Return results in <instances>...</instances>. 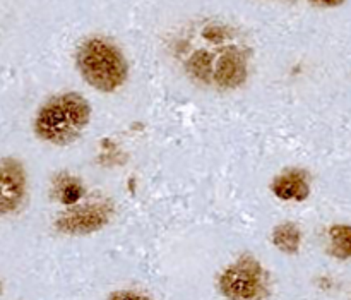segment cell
Instances as JSON below:
<instances>
[{"label": "cell", "instance_id": "7c38bea8", "mask_svg": "<svg viewBox=\"0 0 351 300\" xmlns=\"http://www.w3.org/2000/svg\"><path fill=\"white\" fill-rule=\"evenodd\" d=\"M311 3H314V5H319V7H338L341 5L345 0H308Z\"/></svg>", "mask_w": 351, "mask_h": 300}, {"label": "cell", "instance_id": "7a4b0ae2", "mask_svg": "<svg viewBox=\"0 0 351 300\" xmlns=\"http://www.w3.org/2000/svg\"><path fill=\"white\" fill-rule=\"evenodd\" d=\"M75 67L91 88L113 93L122 88L129 76L123 51L106 38L93 36L82 41L75 51Z\"/></svg>", "mask_w": 351, "mask_h": 300}, {"label": "cell", "instance_id": "8fae6325", "mask_svg": "<svg viewBox=\"0 0 351 300\" xmlns=\"http://www.w3.org/2000/svg\"><path fill=\"white\" fill-rule=\"evenodd\" d=\"M106 300H151V299L146 297V295L136 294V292L120 290V292H113V294H110Z\"/></svg>", "mask_w": 351, "mask_h": 300}, {"label": "cell", "instance_id": "6da1fadb", "mask_svg": "<svg viewBox=\"0 0 351 300\" xmlns=\"http://www.w3.org/2000/svg\"><path fill=\"white\" fill-rule=\"evenodd\" d=\"M91 119V105L79 93H62L48 100L34 117V134L45 143L65 146L81 136Z\"/></svg>", "mask_w": 351, "mask_h": 300}, {"label": "cell", "instance_id": "9c48e42d", "mask_svg": "<svg viewBox=\"0 0 351 300\" xmlns=\"http://www.w3.org/2000/svg\"><path fill=\"white\" fill-rule=\"evenodd\" d=\"M329 251L338 259H351V227L332 225L329 229Z\"/></svg>", "mask_w": 351, "mask_h": 300}, {"label": "cell", "instance_id": "30bf717a", "mask_svg": "<svg viewBox=\"0 0 351 300\" xmlns=\"http://www.w3.org/2000/svg\"><path fill=\"white\" fill-rule=\"evenodd\" d=\"M79 192H81L79 185L74 184V182H71V184H67L64 189H62V201L67 203V205H72V203L79 199Z\"/></svg>", "mask_w": 351, "mask_h": 300}, {"label": "cell", "instance_id": "277c9868", "mask_svg": "<svg viewBox=\"0 0 351 300\" xmlns=\"http://www.w3.org/2000/svg\"><path fill=\"white\" fill-rule=\"evenodd\" d=\"M113 208L108 203H89L72 206L55 220V230L64 235H89L99 232L110 223Z\"/></svg>", "mask_w": 351, "mask_h": 300}, {"label": "cell", "instance_id": "8992f818", "mask_svg": "<svg viewBox=\"0 0 351 300\" xmlns=\"http://www.w3.org/2000/svg\"><path fill=\"white\" fill-rule=\"evenodd\" d=\"M271 191L283 201H305L311 194L307 174L304 170L290 168L274 178L271 184Z\"/></svg>", "mask_w": 351, "mask_h": 300}, {"label": "cell", "instance_id": "3957f363", "mask_svg": "<svg viewBox=\"0 0 351 300\" xmlns=\"http://www.w3.org/2000/svg\"><path fill=\"white\" fill-rule=\"evenodd\" d=\"M219 292L228 300H266L269 295L267 275L252 256L230 264L218 280Z\"/></svg>", "mask_w": 351, "mask_h": 300}, {"label": "cell", "instance_id": "ba28073f", "mask_svg": "<svg viewBox=\"0 0 351 300\" xmlns=\"http://www.w3.org/2000/svg\"><path fill=\"white\" fill-rule=\"evenodd\" d=\"M273 244L285 254H297L302 244V232L295 223H281L273 232Z\"/></svg>", "mask_w": 351, "mask_h": 300}, {"label": "cell", "instance_id": "5b68a950", "mask_svg": "<svg viewBox=\"0 0 351 300\" xmlns=\"http://www.w3.org/2000/svg\"><path fill=\"white\" fill-rule=\"evenodd\" d=\"M27 192V177L21 161L0 158V215L16 213Z\"/></svg>", "mask_w": 351, "mask_h": 300}, {"label": "cell", "instance_id": "52a82bcc", "mask_svg": "<svg viewBox=\"0 0 351 300\" xmlns=\"http://www.w3.org/2000/svg\"><path fill=\"white\" fill-rule=\"evenodd\" d=\"M247 79V60L242 51L228 50L219 57L215 69V81L221 88H237Z\"/></svg>", "mask_w": 351, "mask_h": 300}]
</instances>
